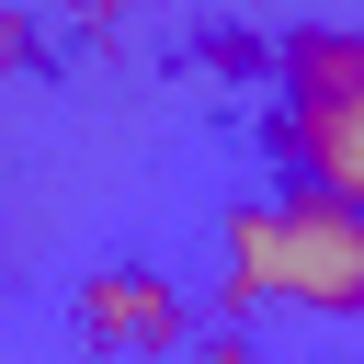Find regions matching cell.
Instances as JSON below:
<instances>
[{
	"label": "cell",
	"instance_id": "1",
	"mask_svg": "<svg viewBox=\"0 0 364 364\" xmlns=\"http://www.w3.org/2000/svg\"><path fill=\"white\" fill-rule=\"evenodd\" d=\"M228 307H307V318H364V205L296 182L273 205L228 216Z\"/></svg>",
	"mask_w": 364,
	"mask_h": 364
},
{
	"label": "cell",
	"instance_id": "2",
	"mask_svg": "<svg viewBox=\"0 0 364 364\" xmlns=\"http://www.w3.org/2000/svg\"><path fill=\"white\" fill-rule=\"evenodd\" d=\"M273 125L296 182L364 205V34H296L273 57Z\"/></svg>",
	"mask_w": 364,
	"mask_h": 364
},
{
	"label": "cell",
	"instance_id": "3",
	"mask_svg": "<svg viewBox=\"0 0 364 364\" xmlns=\"http://www.w3.org/2000/svg\"><path fill=\"white\" fill-rule=\"evenodd\" d=\"M80 341L114 353V364H159L193 341V307L159 284V273H91L80 284Z\"/></svg>",
	"mask_w": 364,
	"mask_h": 364
},
{
	"label": "cell",
	"instance_id": "4",
	"mask_svg": "<svg viewBox=\"0 0 364 364\" xmlns=\"http://www.w3.org/2000/svg\"><path fill=\"white\" fill-rule=\"evenodd\" d=\"M205 364H262V353L250 341H205Z\"/></svg>",
	"mask_w": 364,
	"mask_h": 364
}]
</instances>
